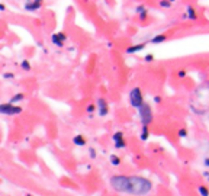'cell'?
Here are the masks:
<instances>
[{"label": "cell", "mask_w": 209, "mask_h": 196, "mask_svg": "<svg viewBox=\"0 0 209 196\" xmlns=\"http://www.w3.org/2000/svg\"><path fill=\"white\" fill-rule=\"evenodd\" d=\"M110 185L118 192H126L132 195H147L151 190V182L144 177L115 176L110 179Z\"/></svg>", "instance_id": "1"}, {"label": "cell", "mask_w": 209, "mask_h": 196, "mask_svg": "<svg viewBox=\"0 0 209 196\" xmlns=\"http://www.w3.org/2000/svg\"><path fill=\"white\" fill-rule=\"evenodd\" d=\"M138 112H139V118H141L144 125H148L153 121V112H151V108H150L148 103H142L138 108Z\"/></svg>", "instance_id": "2"}, {"label": "cell", "mask_w": 209, "mask_h": 196, "mask_svg": "<svg viewBox=\"0 0 209 196\" xmlns=\"http://www.w3.org/2000/svg\"><path fill=\"white\" fill-rule=\"evenodd\" d=\"M129 102L134 108H139L144 100H142V93H141V89L139 87H134L131 92H129Z\"/></svg>", "instance_id": "3"}, {"label": "cell", "mask_w": 209, "mask_h": 196, "mask_svg": "<svg viewBox=\"0 0 209 196\" xmlns=\"http://www.w3.org/2000/svg\"><path fill=\"white\" fill-rule=\"evenodd\" d=\"M20 112H22L20 106H15V105H10V103L0 105V114L1 115H19Z\"/></svg>", "instance_id": "4"}, {"label": "cell", "mask_w": 209, "mask_h": 196, "mask_svg": "<svg viewBox=\"0 0 209 196\" xmlns=\"http://www.w3.org/2000/svg\"><path fill=\"white\" fill-rule=\"evenodd\" d=\"M65 39H67V37H65L64 32H58V34H52V35H51L52 44L57 45V47H63V44H64Z\"/></svg>", "instance_id": "5"}, {"label": "cell", "mask_w": 209, "mask_h": 196, "mask_svg": "<svg viewBox=\"0 0 209 196\" xmlns=\"http://www.w3.org/2000/svg\"><path fill=\"white\" fill-rule=\"evenodd\" d=\"M41 6H42V0H26V3H25V9L29 10V12L38 10Z\"/></svg>", "instance_id": "6"}, {"label": "cell", "mask_w": 209, "mask_h": 196, "mask_svg": "<svg viewBox=\"0 0 209 196\" xmlns=\"http://www.w3.org/2000/svg\"><path fill=\"white\" fill-rule=\"evenodd\" d=\"M113 141H115V147L116 148H124L125 147V140H124V134L122 132H116L113 135Z\"/></svg>", "instance_id": "7"}, {"label": "cell", "mask_w": 209, "mask_h": 196, "mask_svg": "<svg viewBox=\"0 0 209 196\" xmlns=\"http://www.w3.org/2000/svg\"><path fill=\"white\" fill-rule=\"evenodd\" d=\"M97 106H99V115H100V116H105V115H108V103H106V100H103V99H99V102H97Z\"/></svg>", "instance_id": "8"}, {"label": "cell", "mask_w": 209, "mask_h": 196, "mask_svg": "<svg viewBox=\"0 0 209 196\" xmlns=\"http://www.w3.org/2000/svg\"><path fill=\"white\" fill-rule=\"evenodd\" d=\"M145 48V44H137V45H132V47H128L126 48V52L128 54H134V52H138V51H142Z\"/></svg>", "instance_id": "9"}, {"label": "cell", "mask_w": 209, "mask_h": 196, "mask_svg": "<svg viewBox=\"0 0 209 196\" xmlns=\"http://www.w3.org/2000/svg\"><path fill=\"white\" fill-rule=\"evenodd\" d=\"M184 18H187V19H192V20H195L196 18H198V15H196V10L192 7V6H187V10H186V15H184Z\"/></svg>", "instance_id": "10"}, {"label": "cell", "mask_w": 209, "mask_h": 196, "mask_svg": "<svg viewBox=\"0 0 209 196\" xmlns=\"http://www.w3.org/2000/svg\"><path fill=\"white\" fill-rule=\"evenodd\" d=\"M137 13L139 15V19H142V20L147 19V13H148V12H147V9H145L144 6H138V7H137Z\"/></svg>", "instance_id": "11"}, {"label": "cell", "mask_w": 209, "mask_h": 196, "mask_svg": "<svg viewBox=\"0 0 209 196\" xmlns=\"http://www.w3.org/2000/svg\"><path fill=\"white\" fill-rule=\"evenodd\" d=\"M166 39H167V37H166L164 34H158V35H156L154 38L151 39V42H153V44H160V42H164Z\"/></svg>", "instance_id": "12"}, {"label": "cell", "mask_w": 209, "mask_h": 196, "mask_svg": "<svg viewBox=\"0 0 209 196\" xmlns=\"http://www.w3.org/2000/svg\"><path fill=\"white\" fill-rule=\"evenodd\" d=\"M23 97H25V94H23V93H18V94H15V96L10 99V102H9V103H10V105H15L16 102L23 100Z\"/></svg>", "instance_id": "13"}, {"label": "cell", "mask_w": 209, "mask_h": 196, "mask_svg": "<svg viewBox=\"0 0 209 196\" xmlns=\"http://www.w3.org/2000/svg\"><path fill=\"white\" fill-rule=\"evenodd\" d=\"M73 142H74L76 145L82 147V145H84V144H86V140H84L82 135H77V137H74V138H73Z\"/></svg>", "instance_id": "14"}, {"label": "cell", "mask_w": 209, "mask_h": 196, "mask_svg": "<svg viewBox=\"0 0 209 196\" xmlns=\"http://www.w3.org/2000/svg\"><path fill=\"white\" fill-rule=\"evenodd\" d=\"M148 134H150L148 126H147V125H144V126H142V131H141V140H142V141H145V140L148 138Z\"/></svg>", "instance_id": "15"}, {"label": "cell", "mask_w": 209, "mask_h": 196, "mask_svg": "<svg viewBox=\"0 0 209 196\" xmlns=\"http://www.w3.org/2000/svg\"><path fill=\"white\" fill-rule=\"evenodd\" d=\"M198 192H199L202 196H208V190H206L205 186H199V188H198Z\"/></svg>", "instance_id": "16"}, {"label": "cell", "mask_w": 209, "mask_h": 196, "mask_svg": "<svg viewBox=\"0 0 209 196\" xmlns=\"http://www.w3.org/2000/svg\"><path fill=\"white\" fill-rule=\"evenodd\" d=\"M20 66H22V68H23V70H26V71H29V70H31V64H29L26 60H23Z\"/></svg>", "instance_id": "17"}, {"label": "cell", "mask_w": 209, "mask_h": 196, "mask_svg": "<svg viewBox=\"0 0 209 196\" xmlns=\"http://www.w3.org/2000/svg\"><path fill=\"white\" fill-rule=\"evenodd\" d=\"M110 160H112V164H119V163H121V161H119V158H118L116 156H112L110 157Z\"/></svg>", "instance_id": "18"}, {"label": "cell", "mask_w": 209, "mask_h": 196, "mask_svg": "<svg viewBox=\"0 0 209 196\" xmlns=\"http://www.w3.org/2000/svg\"><path fill=\"white\" fill-rule=\"evenodd\" d=\"M160 6H161V7H170V3H168L167 0H161V1H160Z\"/></svg>", "instance_id": "19"}, {"label": "cell", "mask_w": 209, "mask_h": 196, "mask_svg": "<svg viewBox=\"0 0 209 196\" xmlns=\"http://www.w3.org/2000/svg\"><path fill=\"white\" fill-rule=\"evenodd\" d=\"M144 60H145L147 63H150V61H153V60H154V55H153V54H148V55H145V58H144Z\"/></svg>", "instance_id": "20"}, {"label": "cell", "mask_w": 209, "mask_h": 196, "mask_svg": "<svg viewBox=\"0 0 209 196\" xmlns=\"http://www.w3.org/2000/svg\"><path fill=\"white\" fill-rule=\"evenodd\" d=\"M87 112H89V114H91V112H94V105H91V103H90V105L87 106Z\"/></svg>", "instance_id": "21"}, {"label": "cell", "mask_w": 209, "mask_h": 196, "mask_svg": "<svg viewBox=\"0 0 209 196\" xmlns=\"http://www.w3.org/2000/svg\"><path fill=\"white\" fill-rule=\"evenodd\" d=\"M179 76H180V77H184V76H186V71H184V70H180V71H179Z\"/></svg>", "instance_id": "22"}, {"label": "cell", "mask_w": 209, "mask_h": 196, "mask_svg": "<svg viewBox=\"0 0 209 196\" xmlns=\"http://www.w3.org/2000/svg\"><path fill=\"white\" fill-rule=\"evenodd\" d=\"M179 134H180V137H184V135H186V129H180Z\"/></svg>", "instance_id": "23"}, {"label": "cell", "mask_w": 209, "mask_h": 196, "mask_svg": "<svg viewBox=\"0 0 209 196\" xmlns=\"http://www.w3.org/2000/svg\"><path fill=\"white\" fill-rule=\"evenodd\" d=\"M13 77V74H10V73H6L4 74V78H12Z\"/></svg>", "instance_id": "24"}, {"label": "cell", "mask_w": 209, "mask_h": 196, "mask_svg": "<svg viewBox=\"0 0 209 196\" xmlns=\"http://www.w3.org/2000/svg\"><path fill=\"white\" fill-rule=\"evenodd\" d=\"M160 100H161V99H160L158 96H156V97H154V102H156V103H160Z\"/></svg>", "instance_id": "25"}, {"label": "cell", "mask_w": 209, "mask_h": 196, "mask_svg": "<svg viewBox=\"0 0 209 196\" xmlns=\"http://www.w3.org/2000/svg\"><path fill=\"white\" fill-rule=\"evenodd\" d=\"M4 9H6V6H4V4H0V10H1V12H3V10H4Z\"/></svg>", "instance_id": "26"}, {"label": "cell", "mask_w": 209, "mask_h": 196, "mask_svg": "<svg viewBox=\"0 0 209 196\" xmlns=\"http://www.w3.org/2000/svg\"><path fill=\"white\" fill-rule=\"evenodd\" d=\"M168 3H170V4H171V3H173V1H176V0H167Z\"/></svg>", "instance_id": "27"}]
</instances>
